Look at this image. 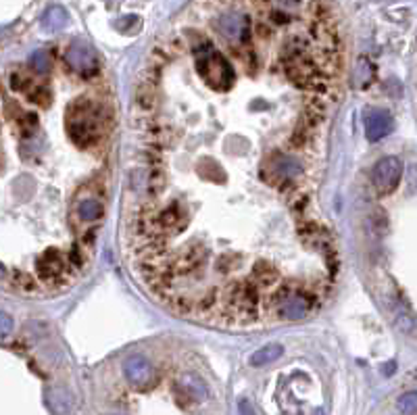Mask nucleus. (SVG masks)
<instances>
[{
    "label": "nucleus",
    "mask_w": 417,
    "mask_h": 415,
    "mask_svg": "<svg viewBox=\"0 0 417 415\" xmlns=\"http://www.w3.org/2000/svg\"><path fill=\"white\" fill-rule=\"evenodd\" d=\"M336 0H192L136 82L123 255L194 324L315 315L340 276L321 200L344 92Z\"/></svg>",
    "instance_id": "obj_1"
},
{
    "label": "nucleus",
    "mask_w": 417,
    "mask_h": 415,
    "mask_svg": "<svg viewBox=\"0 0 417 415\" xmlns=\"http://www.w3.org/2000/svg\"><path fill=\"white\" fill-rule=\"evenodd\" d=\"M3 286L57 297L96 255L109 198L115 96L86 42L44 71L30 61L3 78Z\"/></svg>",
    "instance_id": "obj_2"
},
{
    "label": "nucleus",
    "mask_w": 417,
    "mask_h": 415,
    "mask_svg": "<svg viewBox=\"0 0 417 415\" xmlns=\"http://www.w3.org/2000/svg\"><path fill=\"white\" fill-rule=\"evenodd\" d=\"M402 175V163L398 157H384L371 169V182L380 194H390L396 190Z\"/></svg>",
    "instance_id": "obj_3"
},
{
    "label": "nucleus",
    "mask_w": 417,
    "mask_h": 415,
    "mask_svg": "<svg viewBox=\"0 0 417 415\" xmlns=\"http://www.w3.org/2000/svg\"><path fill=\"white\" fill-rule=\"evenodd\" d=\"M123 373L127 378V382L136 388H144L150 384L152 380V365L148 363L146 357L142 355H134L130 359H125L123 363Z\"/></svg>",
    "instance_id": "obj_4"
},
{
    "label": "nucleus",
    "mask_w": 417,
    "mask_h": 415,
    "mask_svg": "<svg viewBox=\"0 0 417 415\" xmlns=\"http://www.w3.org/2000/svg\"><path fill=\"white\" fill-rule=\"evenodd\" d=\"M392 132V117L386 111H369L365 117V136L367 142H380Z\"/></svg>",
    "instance_id": "obj_5"
},
{
    "label": "nucleus",
    "mask_w": 417,
    "mask_h": 415,
    "mask_svg": "<svg viewBox=\"0 0 417 415\" xmlns=\"http://www.w3.org/2000/svg\"><path fill=\"white\" fill-rule=\"evenodd\" d=\"M282 355H284V346L272 342V344H265V346H261L259 351H255V353L251 355L249 361H251L253 367H263V365H267V363L278 361Z\"/></svg>",
    "instance_id": "obj_6"
},
{
    "label": "nucleus",
    "mask_w": 417,
    "mask_h": 415,
    "mask_svg": "<svg viewBox=\"0 0 417 415\" xmlns=\"http://www.w3.org/2000/svg\"><path fill=\"white\" fill-rule=\"evenodd\" d=\"M181 386H184V390H186L192 398H196V400L206 398V388H204L202 380H198V378H194V376H184V378H181Z\"/></svg>",
    "instance_id": "obj_7"
},
{
    "label": "nucleus",
    "mask_w": 417,
    "mask_h": 415,
    "mask_svg": "<svg viewBox=\"0 0 417 415\" xmlns=\"http://www.w3.org/2000/svg\"><path fill=\"white\" fill-rule=\"evenodd\" d=\"M398 409H400V413H405V415H415V413H417V390L405 392V394L398 398Z\"/></svg>",
    "instance_id": "obj_8"
},
{
    "label": "nucleus",
    "mask_w": 417,
    "mask_h": 415,
    "mask_svg": "<svg viewBox=\"0 0 417 415\" xmlns=\"http://www.w3.org/2000/svg\"><path fill=\"white\" fill-rule=\"evenodd\" d=\"M46 21L51 24V28L59 30V28H63V26L67 24V15H65L63 9H51V11L46 13Z\"/></svg>",
    "instance_id": "obj_9"
},
{
    "label": "nucleus",
    "mask_w": 417,
    "mask_h": 415,
    "mask_svg": "<svg viewBox=\"0 0 417 415\" xmlns=\"http://www.w3.org/2000/svg\"><path fill=\"white\" fill-rule=\"evenodd\" d=\"M238 413H240V415H257L255 407H253L247 398H240V400H238Z\"/></svg>",
    "instance_id": "obj_10"
},
{
    "label": "nucleus",
    "mask_w": 417,
    "mask_h": 415,
    "mask_svg": "<svg viewBox=\"0 0 417 415\" xmlns=\"http://www.w3.org/2000/svg\"><path fill=\"white\" fill-rule=\"evenodd\" d=\"M0 321H3V336H9V332L13 330V319L7 313H0Z\"/></svg>",
    "instance_id": "obj_11"
}]
</instances>
